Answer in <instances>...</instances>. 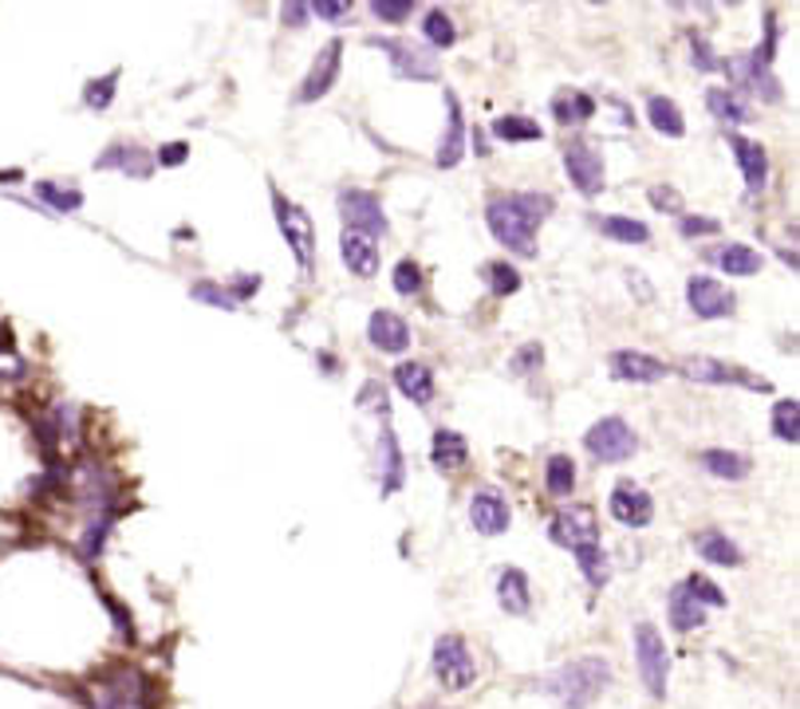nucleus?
<instances>
[{
	"instance_id": "51",
	"label": "nucleus",
	"mask_w": 800,
	"mask_h": 709,
	"mask_svg": "<svg viewBox=\"0 0 800 709\" xmlns=\"http://www.w3.org/2000/svg\"><path fill=\"white\" fill-rule=\"evenodd\" d=\"M651 201H655V209H670V213H678V209H682L678 194H670L667 185H655V190H651Z\"/></svg>"
},
{
	"instance_id": "39",
	"label": "nucleus",
	"mask_w": 800,
	"mask_h": 709,
	"mask_svg": "<svg viewBox=\"0 0 800 709\" xmlns=\"http://www.w3.org/2000/svg\"><path fill=\"white\" fill-rule=\"evenodd\" d=\"M422 32H426V40H431L434 48H450V44L458 40V32H453V21L441 9H431L426 16H422Z\"/></svg>"
},
{
	"instance_id": "45",
	"label": "nucleus",
	"mask_w": 800,
	"mask_h": 709,
	"mask_svg": "<svg viewBox=\"0 0 800 709\" xmlns=\"http://www.w3.org/2000/svg\"><path fill=\"white\" fill-rule=\"evenodd\" d=\"M371 12H375V16H379V21H407V16H411L414 12V4L411 0H375V4H371Z\"/></svg>"
},
{
	"instance_id": "21",
	"label": "nucleus",
	"mask_w": 800,
	"mask_h": 709,
	"mask_svg": "<svg viewBox=\"0 0 800 709\" xmlns=\"http://www.w3.org/2000/svg\"><path fill=\"white\" fill-rule=\"evenodd\" d=\"M339 248H343V265L355 272V277H375L379 272V248H375V241L363 233H351V229H343V236H339Z\"/></svg>"
},
{
	"instance_id": "36",
	"label": "nucleus",
	"mask_w": 800,
	"mask_h": 709,
	"mask_svg": "<svg viewBox=\"0 0 800 709\" xmlns=\"http://www.w3.org/2000/svg\"><path fill=\"white\" fill-rule=\"evenodd\" d=\"M36 197L48 201L56 213H75L83 206V194L75 185H63V182H36Z\"/></svg>"
},
{
	"instance_id": "43",
	"label": "nucleus",
	"mask_w": 800,
	"mask_h": 709,
	"mask_svg": "<svg viewBox=\"0 0 800 709\" xmlns=\"http://www.w3.org/2000/svg\"><path fill=\"white\" fill-rule=\"evenodd\" d=\"M419 289H422V268L414 260H399L395 265V292L399 296H414Z\"/></svg>"
},
{
	"instance_id": "19",
	"label": "nucleus",
	"mask_w": 800,
	"mask_h": 709,
	"mask_svg": "<svg viewBox=\"0 0 800 709\" xmlns=\"http://www.w3.org/2000/svg\"><path fill=\"white\" fill-rule=\"evenodd\" d=\"M470 521L482 536H501L509 528V521H513V513H509V504H505L501 493L485 489V493H477L470 501Z\"/></svg>"
},
{
	"instance_id": "48",
	"label": "nucleus",
	"mask_w": 800,
	"mask_h": 709,
	"mask_svg": "<svg viewBox=\"0 0 800 709\" xmlns=\"http://www.w3.org/2000/svg\"><path fill=\"white\" fill-rule=\"evenodd\" d=\"M690 48H694V60H698V68H702V72H714V68H722L718 63V56H714V48H710L706 44V36H690Z\"/></svg>"
},
{
	"instance_id": "53",
	"label": "nucleus",
	"mask_w": 800,
	"mask_h": 709,
	"mask_svg": "<svg viewBox=\"0 0 800 709\" xmlns=\"http://www.w3.org/2000/svg\"><path fill=\"white\" fill-rule=\"evenodd\" d=\"M308 21V9L304 4H288L284 9V24H292V28H300V24Z\"/></svg>"
},
{
	"instance_id": "44",
	"label": "nucleus",
	"mask_w": 800,
	"mask_h": 709,
	"mask_svg": "<svg viewBox=\"0 0 800 709\" xmlns=\"http://www.w3.org/2000/svg\"><path fill=\"white\" fill-rule=\"evenodd\" d=\"M687 591L698 599L702 607H726V596H722V587L718 584H710L706 576H690L687 579Z\"/></svg>"
},
{
	"instance_id": "8",
	"label": "nucleus",
	"mask_w": 800,
	"mask_h": 709,
	"mask_svg": "<svg viewBox=\"0 0 800 709\" xmlns=\"http://www.w3.org/2000/svg\"><path fill=\"white\" fill-rule=\"evenodd\" d=\"M339 217H343V225L351 233H363L371 241L379 233H387V213H383L379 197L371 194V190H355V185L339 190Z\"/></svg>"
},
{
	"instance_id": "13",
	"label": "nucleus",
	"mask_w": 800,
	"mask_h": 709,
	"mask_svg": "<svg viewBox=\"0 0 800 709\" xmlns=\"http://www.w3.org/2000/svg\"><path fill=\"white\" fill-rule=\"evenodd\" d=\"M339 60H343V40H331L328 48L316 56V63H312V72L304 75V83H300L296 103H316V99H324V95L336 87Z\"/></svg>"
},
{
	"instance_id": "5",
	"label": "nucleus",
	"mask_w": 800,
	"mask_h": 709,
	"mask_svg": "<svg viewBox=\"0 0 800 709\" xmlns=\"http://www.w3.org/2000/svg\"><path fill=\"white\" fill-rule=\"evenodd\" d=\"M272 209H277V225L288 241V253L296 257V265L304 272H312V257H316V225H312V217L296 201H288L284 194H272Z\"/></svg>"
},
{
	"instance_id": "40",
	"label": "nucleus",
	"mask_w": 800,
	"mask_h": 709,
	"mask_svg": "<svg viewBox=\"0 0 800 709\" xmlns=\"http://www.w3.org/2000/svg\"><path fill=\"white\" fill-rule=\"evenodd\" d=\"M485 277H489V289L497 292V296H513V292L521 289V272H517L509 260H489V265H485Z\"/></svg>"
},
{
	"instance_id": "9",
	"label": "nucleus",
	"mask_w": 800,
	"mask_h": 709,
	"mask_svg": "<svg viewBox=\"0 0 800 709\" xmlns=\"http://www.w3.org/2000/svg\"><path fill=\"white\" fill-rule=\"evenodd\" d=\"M548 536H553L556 545H565V548H572V552H580V548L599 545V525H595L592 509H584V504H565V509L553 516Z\"/></svg>"
},
{
	"instance_id": "50",
	"label": "nucleus",
	"mask_w": 800,
	"mask_h": 709,
	"mask_svg": "<svg viewBox=\"0 0 800 709\" xmlns=\"http://www.w3.org/2000/svg\"><path fill=\"white\" fill-rule=\"evenodd\" d=\"M185 155H190V146H185V143H170V146H162V150H158L155 162H162V166H182V162H185Z\"/></svg>"
},
{
	"instance_id": "3",
	"label": "nucleus",
	"mask_w": 800,
	"mask_h": 709,
	"mask_svg": "<svg viewBox=\"0 0 800 709\" xmlns=\"http://www.w3.org/2000/svg\"><path fill=\"white\" fill-rule=\"evenodd\" d=\"M607 679H611V670H607L604 658H575V662L556 670L553 679L544 682V689L556 701H565L568 709H584L604 694Z\"/></svg>"
},
{
	"instance_id": "4",
	"label": "nucleus",
	"mask_w": 800,
	"mask_h": 709,
	"mask_svg": "<svg viewBox=\"0 0 800 709\" xmlns=\"http://www.w3.org/2000/svg\"><path fill=\"white\" fill-rule=\"evenodd\" d=\"M635 662H639V679H643L646 694L651 698H667V679H670V655L667 643L658 638V631L651 623H639L635 627Z\"/></svg>"
},
{
	"instance_id": "1",
	"label": "nucleus",
	"mask_w": 800,
	"mask_h": 709,
	"mask_svg": "<svg viewBox=\"0 0 800 709\" xmlns=\"http://www.w3.org/2000/svg\"><path fill=\"white\" fill-rule=\"evenodd\" d=\"M548 213H553V197L548 194H509V197H493L489 209H485V221H489V233L509 253L533 257L536 229H541V221Z\"/></svg>"
},
{
	"instance_id": "35",
	"label": "nucleus",
	"mask_w": 800,
	"mask_h": 709,
	"mask_svg": "<svg viewBox=\"0 0 800 709\" xmlns=\"http://www.w3.org/2000/svg\"><path fill=\"white\" fill-rule=\"evenodd\" d=\"M706 107H710V114H714L722 126H738L741 119H746V107H741V99L734 91H726V87H710Z\"/></svg>"
},
{
	"instance_id": "32",
	"label": "nucleus",
	"mask_w": 800,
	"mask_h": 709,
	"mask_svg": "<svg viewBox=\"0 0 800 709\" xmlns=\"http://www.w3.org/2000/svg\"><path fill=\"white\" fill-rule=\"evenodd\" d=\"M544 485L553 497H568L575 489V462L568 453H553L548 465H544Z\"/></svg>"
},
{
	"instance_id": "6",
	"label": "nucleus",
	"mask_w": 800,
	"mask_h": 709,
	"mask_svg": "<svg viewBox=\"0 0 800 709\" xmlns=\"http://www.w3.org/2000/svg\"><path fill=\"white\" fill-rule=\"evenodd\" d=\"M584 445H587V453H592L595 462L616 465V462H627V457L635 453L639 438H635V430H631V426H627L623 418H616V414H607V418H599V421H595V426H592V430H587Z\"/></svg>"
},
{
	"instance_id": "31",
	"label": "nucleus",
	"mask_w": 800,
	"mask_h": 709,
	"mask_svg": "<svg viewBox=\"0 0 800 709\" xmlns=\"http://www.w3.org/2000/svg\"><path fill=\"white\" fill-rule=\"evenodd\" d=\"M595 225H599V233H604V236H611V241H623V245H643L646 236H651V229H646L643 221H635V217H623V213L595 217Z\"/></svg>"
},
{
	"instance_id": "28",
	"label": "nucleus",
	"mask_w": 800,
	"mask_h": 709,
	"mask_svg": "<svg viewBox=\"0 0 800 709\" xmlns=\"http://www.w3.org/2000/svg\"><path fill=\"white\" fill-rule=\"evenodd\" d=\"M702 469L710 473V477H722V481H741L749 473V457L738 450H702Z\"/></svg>"
},
{
	"instance_id": "18",
	"label": "nucleus",
	"mask_w": 800,
	"mask_h": 709,
	"mask_svg": "<svg viewBox=\"0 0 800 709\" xmlns=\"http://www.w3.org/2000/svg\"><path fill=\"white\" fill-rule=\"evenodd\" d=\"M729 146H734V155H738L741 174H746L749 194H761L765 182H769V158H765V146L746 138V134H729Z\"/></svg>"
},
{
	"instance_id": "24",
	"label": "nucleus",
	"mask_w": 800,
	"mask_h": 709,
	"mask_svg": "<svg viewBox=\"0 0 800 709\" xmlns=\"http://www.w3.org/2000/svg\"><path fill=\"white\" fill-rule=\"evenodd\" d=\"M706 260L729 272V277H753L761 272V253H753L749 245H722V248H710Z\"/></svg>"
},
{
	"instance_id": "16",
	"label": "nucleus",
	"mask_w": 800,
	"mask_h": 709,
	"mask_svg": "<svg viewBox=\"0 0 800 709\" xmlns=\"http://www.w3.org/2000/svg\"><path fill=\"white\" fill-rule=\"evenodd\" d=\"M367 340L383 355H402L411 347V328H407V319L399 311H375L367 323Z\"/></svg>"
},
{
	"instance_id": "26",
	"label": "nucleus",
	"mask_w": 800,
	"mask_h": 709,
	"mask_svg": "<svg viewBox=\"0 0 800 709\" xmlns=\"http://www.w3.org/2000/svg\"><path fill=\"white\" fill-rule=\"evenodd\" d=\"M395 382H399V391L411 402H419V406H426V402L434 399V375L426 363H402V367L395 370Z\"/></svg>"
},
{
	"instance_id": "15",
	"label": "nucleus",
	"mask_w": 800,
	"mask_h": 709,
	"mask_svg": "<svg viewBox=\"0 0 800 709\" xmlns=\"http://www.w3.org/2000/svg\"><path fill=\"white\" fill-rule=\"evenodd\" d=\"M375 48H383V52L395 60V72L402 75V80H438V63H434V56L426 52V48H414V44L407 40H375Z\"/></svg>"
},
{
	"instance_id": "17",
	"label": "nucleus",
	"mask_w": 800,
	"mask_h": 709,
	"mask_svg": "<svg viewBox=\"0 0 800 709\" xmlns=\"http://www.w3.org/2000/svg\"><path fill=\"white\" fill-rule=\"evenodd\" d=\"M611 375L619 382H663L670 375V367L655 355H643V351H616L611 355Z\"/></svg>"
},
{
	"instance_id": "12",
	"label": "nucleus",
	"mask_w": 800,
	"mask_h": 709,
	"mask_svg": "<svg viewBox=\"0 0 800 709\" xmlns=\"http://www.w3.org/2000/svg\"><path fill=\"white\" fill-rule=\"evenodd\" d=\"M607 513L616 516L619 525H627V528H646L651 521H655V501H651L646 489L623 481V485L611 489V497H607Z\"/></svg>"
},
{
	"instance_id": "33",
	"label": "nucleus",
	"mask_w": 800,
	"mask_h": 709,
	"mask_svg": "<svg viewBox=\"0 0 800 709\" xmlns=\"http://www.w3.org/2000/svg\"><path fill=\"white\" fill-rule=\"evenodd\" d=\"M553 114L565 126H580V123H587V119L595 114V103H592V95H584V91H565L553 103Z\"/></svg>"
},
{
	"instance_id": "27",
	"label": "nucleus",
	"mask_w": 800,
	"mask_h": 709,
	"mask_svg": "<svg viewBox=\"0 0 800 709\" xmlns=\"http://www.w3.org/2000/svg\"><path fill=\"white\" fill-rule=\"evenodd\" d=\"M694 548L702 560H710V564H718V567H741V548L729 540V536L722 533H698L694 536Z\"/></svg>"
},
{
	"instance_id": "34",
	"label": "nucleus",
	"mask_w": 800,
	"mask_h": 709,
	"mask_svg": "<svg viewBox=\"0 0 800 709\" xmlns=\"http://www.w3.org/2000/svg\"><path fill=\"white\" fill-rule=\"evenodd\" d=\"M541 134V123L524 119V114H505L493 123V138H501V143H536Z\"/></svg>"
},
{
	"instance_id": "29",
	"label": "nucleus",
	"mask_w": 800,
	"mask_h": 709,
	"mask_svg": "<svg viewBox=\"0 0 800 709\" xmlns=\"http://www.w3.org/2000/svg\"><path fill=\"white\" fill-rule=\"evenodd\" d=\"M497 596H501V607L509 615H524L529 611V579H524L521 567H505L501 579H497Z\"/></svg>"
},
{
	"instance_id": "14",
	"label": "nucleus",
	"mask_w": 800,
	"mask_h": 709,
	"mask_svg": "<svg viewBox=\"0 0 800 709\" xmlns=\"http://www.w3.org/2000/svg\"><path fill=\"white\" fill-rule=\"evenodd\" d=\"M565 170L572 178V185L580 190L584 197H595L604 190V158L595 155L587 143H572L565 150Z\"/></svg>"
},
{
	"instance_id": "23",
	"label": "nucleus",
	"mask_w": 800,
	"mask_h": 709,
	"mask_svg": "<svg viewBox=\"0 0 800 709\" xmlns=\"http://www.w3.org/2000/svg\"><path fill=\"white\" fill-rule=\"evenodd\" d=\"M667 615H670V627L687 635V631H698L702 623H706V607L690 596L687 584H678L675 591H670V599H667Z\"/></svg>"
},
{
	"instance_id": "37",
	"label": "nucleus",
	"mask_w": 800,
	"mask_h": 709,
	"mask_svg": "<svg viewBox=\"0 0 800 709\" xmlns=\"http://www.w3.org/2000/svg\"><path fill=\"white\" fill-rule=\"evenodd\" d=\"M402 473H407V465H402L399 442H395V433L390 430H383V493H395V489H399Z\"/></svg>"
},
{
	"instance_id": "42",
	"label": "nucleus",
	"mask_w": 800,
	"mask_h": 709,
	"mask_svg": "<svg viewBox=\"0 0 800 709\" xmlns=\"http://www.w3.org/2000/svg\"><path fill=\"white\" fill-rule=\"evenodd\" d=\"M114 87H119V72H107L104 80L87 83L83 99H87V107H95V111H107V107H111V99H114Z\"/></svg>"
},
{
	"instance_id": "52",
	"label": "nucleus",
	"mask_w": 800,
	"mask_h": 709,
	"mask_svg": "<svg viewBox=\"0 0 800 709\" xmlns=\"http://www.w3.org/2000/svg\"><path fill=\"white\" fill-rule=\"evenodd\" d=\"M308 12H316V16H324V21H339V16H348L351 4H331V0H316Z\"/></svg>"
},
{
	"instance_id": "25",
	"label": "nucleus",
	"mask_w": 800,
	"mask_h": 709,
	"mask_svg": "<svg viewBox=\"0 0 800 709\" xmlns=\"http://www.w3.org/2000/svg\"><path fill=\"white\" fill-rule=\"evenodd\" d=\"M465 457H470V445H465L462 433H453V430H438V433H434V450H431L434 469H441V473L462 469Z\"/></svg>"
},
{
	"instance_id": "7",
	"label": "nucleus",
	"mask_w": 800,
	"mask_h": 709,
	"mask_svg": "<svg viewBox=\"0 0 800 709\" xmlns=\"http://www.w3.org/2000/svg\"><path fill=\"white\" fill-rule=\"evenodd\" d=\"M434 674L446 689H470L477 679V662H473L465 638L458 635H441L434 643Z\"/></svg>"
},
{
	"instance_id": "46",
	"label": "nucleus",
	"mask_w": 800,
	"mask_h": 709,
	"mask_svg": "<svg viewBox=\"0 0 800 709\" xmlns=\"http://www.w3.org/2000/svg\"><path fill=\"white\" fill-rule=\"evenodd\" d=\"M194 300H206V304H214V308H237V300L229 296V289H217V284H209V280H202V284H194Z\"/></svg>"
},
{
	"instance_id": "10",
	"label": "nucleus",
	"mask_w": 800,
	"mask_h": 709,
	"mask_svg": "<svg viewBox=\"0 0 800 709\" xmlns=\"http://www.w3.org/2000/svg\"><path fill=\"white\" fill-rule=\"evenodd\" d=\"M682 375L690 382H714V387H749V391H769V382L765 379H753L746 370L738 367H726L722 359H706V355H690L682 359Z\"/></svg>"
},
{
	"instance_id": "30",
	"label": "nucleus",
	"mask_w": 800,
	"mask_h": 709,
	"mask_svg": "<svg viewBox=\"0 0 800 709\" xmlns=\"http://www.w3.org/2000/svg\"><path fill=\"white\" fill-rule=\"evenodd\" d=\"M646 114H651V126H655L658 134H670V138H682V134H687L682 111H678L670 99H663V95H651V99H646Z\"/></svg>"
},
{
	"instance_id": "49",
	"label": "nucleus",
	"mask_w": 800,
	"mask_h": 709,
	"mask_svg": "<svg viewBox=\"0 0 800 709\" xmlns=\"http://www.w3.org/2000/svg\"><path fill=\"white\" fill-rule=\"evenodd\" d=\"M682 233L687 236H710V233H718V221H714V217H682Z\"/></svg>"
},
{
	"instance_id": "47",
	"label": "nucleus",
	"mask_w": 800,
	"mask_h": 709,
	"mask_svg": "<svg viewBox=\"0 0 800 709\" xmlns=\"http://www.w3.org/2000/svg\"><path fill=\"white\" fill-rule=\"evenodd\" d=\"M24 375H28V363H24L12 347H0V379L21 382Z\"/></svg>"
},
{
	"instance_id": "2",
	"label": "nucleus",
	"mask_w": 800,
	"mask_h": 709,
	"mask_svg": "<svg viewBox=\"0 0 800 709\" xmlns=\"http://www.w3.org/2000/svg\"><path fill=\"white\" fill-rule=\"evenodd\" d=\"M95 709H155V682L138 667H111L92 682Z\"/></svg>"
},
{
	"instance_id": "38",
	"label": "nucleus",
	"mask_w": 800,
	"mask_h": 709,
	"mask_svg": "<svg viewBox=\"0 0 800 709\" xmlns=\"http://www.w3.org/2000/svg\"><path fill=\"white\" fill-rule=\"evenodd\" d=\"M773 433H777L780 442H789V445L800 442V406H797V399L777 402V411H773Z\"/></svg>"
},
{
	"instance_id": "11",
	"label": "nucleus",
	"mask_w": 800,
	"mask_h": 709,
	"mask_svg": "<svg viewBox=\"0 0 800 709\" xmlns=\"http://www.w3.org/2000/svg\"><path fill=\"white\" fill-rule=\"evenodd\" d=\"M687 304L698 319H726L734 311V292L718 284L714 277H690L687 280Z\"/></svg>"
},
{
	"instance_id": "22",
	"label": "nucleus",
	"mask_w": 800,
	"mask_h": 709,
	"mask_svg": "<svg viewBox=\"0 0 800 709\" xmlns=\"http://www.w3.org/2000/svg\"><path fill=\"white\" fill-rule=\"evenodd\" d=\"M465 150V123H462V103L458 95L446 91V134L438 146V166H458Z\"/></svg>"
},
{
	"instance_id": "20",
	"label": "nucleus",
	"mask_w": 800,
	"mask_h": 709,
	"mask_svg": "<svg viewBox=\"0 0 800 709\" xmlns=\"http://www.w3.org/2000/svg\"><path fill=\"white\" fill-rule=\"evenodd\" d=\"M95 170H123V174H131V178H146L150 170H155V158L146 155L143 146L114 143V146H107L104 155L95 158Z\"/></svg>"
},
{
	"instance_id": "41",
	"label": "nucleus",
	"mask_w": 800,
	"mask_h": 709,
	"mask_svg": "<svg viewBox=\"0 0 800 709\" xmlns=\"http://www.w3.org/2000/svg\"><path fill=\"white\" fill-rule=\"evenodd\" d=\"M575 560H580V572H584L587 584H592V587H604L607 584V555L599 552V545L580 548V552H575Z\"/></svg>"
}]
</instances>
